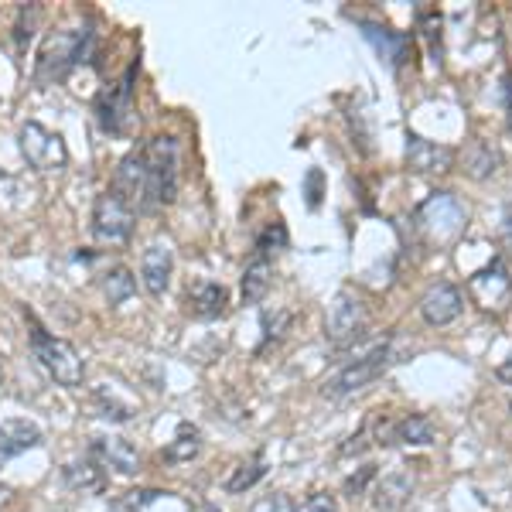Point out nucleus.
<instances>
[{
  "mask_svg": "<svg viewBox=\"0 0 512 512\" xmlns=\"http://www.w3.org/2000/svg\"><path fill=\"white\" fill-rule=\"evenodd\" d=\"M144 158V195H140V212H158L178 198V178H181V147L175 137H151L140 144Z\"/></svg>",
  "mask_w": 512,
  "mask_h": 512,
  "instance_id": "1",
  "label": "nucleus"
},
{
  "mask_svg": "<svg viewBox=\"0 0 512 512\" xmlns=\"http://www.w3.org/2000/svg\"><path fill=\"white\" fill-rule=\"evenodd\" d=\"M24 318H28V328H31L28 342H31V352H35L38 366L45 369L59 386H65V390H79L82 376H86V362H82L76 345H72L69 338H59V335L48 332L31 311H24Z\"/></svg>",
  "mask_w": 512,
  "mask_h": 512,
  "instance_id": "2",
  "label": "nucleus"
},
{
  "mask_svg": "<svg viewBox=\"0 0 512 512\" xmlns=\"http://www.w3.org/2000/svg\"><path fill=\"white\" fill-rule=\"evenodd\" d=\"M414 226L424 236V243L437 246V250H448L458 243L468 229V205L451 192H434L417 205Z\"/></svg>",
  "mask_w": 512,
  "mask_h": 512,
  "instance_id": "3",
  "label": "nucleus"
},
{
  "mask_svg": "<svg viewBox=\"0 0 512 512\" xmlns=\"http://www.w3.org/2000/svg\"><path fill=\"white\" fill-rule=\"evenodd\" d=\"M393 362H400V355H396V349H393V338H383V342L366 345V349L359 352V359L345 362V366L338 369L325 386H321V393L335 403L349 400V396L369 390V386H373L376 379L393 366Z\"/></svg>",
  "mask_w": 512,
  "mask_h": 512,
  "instance_id": "4",
  "label": "nucleus"
},
{
  "mask_svg": "<svg viewBox=\"0 0 512 512\" xmlns=\"http://www.w3.org/2000/svg\"><path fill=\"white\" fill-rule=\"evenodd\" d=\"M89 48H93V31L89 28H59L48 31L35 55V79L55 82L65 79L79 62H86Z\"/></svg>",
  "mask_w": 512,
  "mask_h": 512,
  "instance_id": "5",
  "label": "nucleus"
},
{
  "mask_svg": "<svg viewBox=\"0 0 512 512\" xmlns=\"http://www.w3.org/2000/svg\"><path fill=\"white\" fill-rule=\"evenodd\" d=\"M369 308L355 291H338L325 311V335L335 349H352L355 342L366 338Z\"/></svg>",
  "mask_w": 512,
  "mask_h": 512,
  "instance_id": "6",
  "label": "nucleus"
},
{
  "mask_svg": "<svg viewBox=\"0 0 512 512\" xmlns=\"http://www.w3.org/2000/svg\"><path fill=\"white\" fill-rule=\"evenodd\" d=\"M134 79H137V62L130 65L120 76V82L99 89L93 110H96V123L113 137H127L130 123H134Z\"/></svg>",
  "mask_w": 512,
  "mask_h": 512,
  "instance_id": "7",
  "label": "nucleus"
},
{
  "mask_svg": "<svg viewBox=\"0 0 512 512\" xmlns=\"http://www.w3.org/2000/svg\"><path fill=\"white\" fill-rule=\"evenodd\" d=\"M134 222H137V212L123 195H117L113 188H106V192L96 195L93 222H89L96 243H110V246L127 243V239L134 236Z\"/></svg>",
  "mask_w": 512,
  "mask_h": 512,
  "instance_id": "8",
  "label": "nucleus"
},
{
  "mask_svg": "<svg viewBox=\"0 0 512 512\" xmlns=\"http://www.w3.org/2000/svg\"><path fill=\"white\" fill-rule=\"evenodd\" d=\"M18 147H21V158L28 161V168L35 171H62L69 164V147H65L62 134L41 127L38 120L21 123Z\"/></svg>",
  "mask_w": 512,
  "mask_h": 512,
  "instance_id": "9",
  "label": "nucleus"
},
{
  "mask_svg": "<svg viewBox=\"0 0 512 512\" xmlns=\"http://www.w3.org/2000/svg\"><path fill=\"white\" fill-rule=\"evenodd\" d=\"M468 294H472V301L485 311V315H495V318L509 315L512 277H509L506 263L495 256L492 263H485L482 270H475V274L468 277Z\"/></svg>",
  "mask_w": 512,
  "mask_h": 512,
  "instance_id": "10",
  "label": "nucleus"
},
{
  "mask_svg": "<svg viewBox=\"0 0 512 512\" xmlns=\"http://www.w3.org/2000/svg\"><path fill=\"white\" fill-rule=\"evenodd\" d=\"M434 420L427 414H407V417H376V441L379 448H393V444H403V448H427L434 444Z\"/></svg>",
  "mask_w": 512,
  "mask_h": 512,
  "instance_id": "11",
  "label": "nucleus"
},
{
  "mask_svg": "<svg viewBox=\"0 0 512 512\" xmlns=\"http://www.w3.org/2000/svg\"><path fill=\"white\" fill-rule=\"evenodd\" d=\"M171 274H175V250L164 239H154L140 256V284L151 297H164L171 287Z\"/></svg>",
  "mask_w": 512,
  "mask_h": 512,
  "instance_id": "12",
  "label": "nucleus"
},
{
  "mask_svg": "<svg viewBox=\"0 0 512 512\" xmlns=\"http://www.w3.org/2000/svg\"><path fill=\"white\" fill-rule=\"evenodd\" d=\"M458 161V151L448 144H434L417 134H407V168L417 175H448Z\"/></svg>",
  "mask_w": 512,
  "mask_h": 512,
  "instance_id": "13",
  "label": "nucleus"
},
{
  "mask_svg": "<svg viewBox=\"0 0 512 512\" xmlns=\"http://www.w3.org/2000/svg\"><path fill=\"white\" fill-rule=\"evenodd\" d=\"M89 458L99 468H110L117 475H137L140 472V454L127 437H93L89 441Z\"/></svg>",
  "mask_w": 512,
  "mask_h": 512,
  "instance_id": "14",
  "label": "nucleus"
},
{
  "mask_svg": "<svg viewBox=\"0 0 512 512\" xmlns=\"http://www.w3.org/2000/svg\"><path fill=\"white\" fill-rule=\"evenodd\" d=\"M461 308H465L461 291L454 284H448V280H437V284L427 287V294L420 297V318L431 328H444V325H451V321H458Z\"/></svg>",
  "mask_w": 512,
  "mask_h": 512,
  "instance_id": "15",
  "label": "nucleus"
},
{
  "mask_svg": "<svg viewBox=\"0 0 512 512\" xmlns=\"http://www.w3.org/2000/svg\"><path fill=\"white\" fill-rule=\"evenodd\" d=\"M359 28H362V35H366V41H373V48L393 65V69H400L403 62H410V55H414V38L410 35L386 28V24L366 21V18L359 21Z\"/></svg>",
  "mask_w": 512,
  "mask_h": 512,
  "instance_id": "16",
  "label": "nucleus"
},
{
  "mask_svg": "<svg viewBox=\"0 0 512 512\" xmlns=\"http://www.w3.org/2000/svg\"><path fill=\"white\" fill-rule=\"evenodd\" d=\"M229 308V291L216 280H198L195 287H188L185 294V311L198 321H216L226 315Z\"/></svg>",
  "mask_w": 512,
  "mask_h": 512,
  "instance_id": "17",
  "label": "nucleus"
},
{
  "mask_svg": "<svg viewBox=\"0 0 512 512\" xmlns=\"http://www.w3.org/2000/svg\"><path fill=\"white\" fill-rule=\"evenodd\" d=\"M38 444H41V431L31 420H21V417L0 420V468L18 458V454L38 448Z\"/></svg>",
  "mask_w": 512,
  "mask_h": 512,
  "instance_id": "18",
  "label": "nucleus"
},
{
  "mask_svg": "<svg viewBox=\"0 0 512 512\" xmlns=\"http://www.w3.org/2000/svg\"><path fill=\"white\" fill-rule=\"evenodd\" d=\"M414 495V475L407 468L400 472H390L383 478H376V489H373V509L376 512H400Z\"/></svg>",
  "mask_w": 512,
  "mask_h": 512,
  "instance_id": "19",
  "label": "nucleus"
},
{
  "mask_svg": "<svg viewBox=\"0 0 512 512\" xmlns=\"http://www.w3.org/2000/svg\"><path fill=\"white\" fill-rule=\"evenodd\" d=\"M62 482L69 485L72 492H82V495H103L106 492V472L96 465L93 458L69 461V465L62 468Z\"/></svg>",
  "mask_w": 512,
  "mask_h": 512,
  "instance_id": "20",
  "label": "nucleus"
},
{
  "mask_svg": "<svg viewBox=\"0 0 512 512\" xmlns=\"http://www.w3.org/2000/svg\"><path fill=\"white\" fill-rule=\"evenodd\" d=\"M499 168H502V151L492 144V140H475L472 147L465 151V175L468 178H475V181H485V178H492V175H499Z\"/></svg>",
  "mask_w": 512,
  "mask_h": 512,
  "instance_id": "21",
  "label": "nucleus"
},
{
  "mask_svg": "<svg viewBox=\"0 0 512 512\" xmlns=\"http://www.w3.org/2000/svg\"><path fill=\"white\" fill-rule=\"evenodd\" d=\"M270 277H274L270 256L253 253V260L243 270V304H260L270 291Z\"/></svg>",
  "mask_w": 512,
  "mask_h": 512,
  "instance_id": "22",
  "label": "nucleus"
},
{
  "mask_svg": "<svg viewBox=\"0 0 512 512\" xmlns=\"http://www.w3.org/2000/svg\"><path fill=\"white\" fill-rule=\"evenodd\" d=\"M198 451H202V431L195 424H178L175 441L164 448V461L168 465H188L192 458H198Z\"/></svg>",
  "mask_w": 512,
  "mask_h": 512,
  "instance_id": "23",
  "label": "nucleus"
},
{
  "mask_svg": "<svg viewBox=\"0 0 512 512\" xmlns=\"http://www.w3.org/2000/svg\"><path fill=\"white\" fill-rule=\"evenodd\" d=\"M103 294L106 301H110V308H120V304H127L130 297L137 294V277L130 274L127 267H113L103 274Z\"/></svg>",
  "mask_w": 512,
  "mask_h": 512,
  "instance_id": "24",
  "label": "nucleus"
},
{
  "mask_svg": "<svg viewBox=\"0 0 512 512\" xmlns=\"http://www.w3.org/2000/svg\"><path fill=\"white\" fill-rule=\"evenodd\" d=\"M263 475H267V465H263L260 454L250 458V461H239V465L233 468V475L226 478V492L229 495H243L246 489H253Z\"/></svg>",
  "mask_w": 512,
  "mask_h": 512,
  "instance_id": "25",
  "label": "nucleus"
},
{
  "mask_svg": "<svg viewBox=\"0 0 512 512\" xmlns=\"http://www.w3.org/2000/svg\"><path fill=\"white\" fill-rule=\"evenodd\" d=\"M93 407L99 410V417L117 420V424L134 417V407H130V403H120L117 393H113L110 386H96V390H93Z\"/></svg>",
  "mask_w": 512,
  "mask_h": 512,
  "instance_id": "26",
  "label": "nucleus"
},
{
  "mask_svg": "<svg viewBox=\"0 0 512 512\" xmlns=\"http://www.w3.org/2000/svg\"><path fill=\"white\" fill-rule=\"evenodd\" d=\"M417 21H420V28H424L427 41H431L434 62H441V14H437L434 7H417Z\"/></svg>",
  "mask_w": 512,
  "mask_h": 512,
  "instance_id": "27",
  "label": "nucleus"
},
{
  "mask_svg": "<svg viewBox=\"0 0 512 512\" xmlns=\"http://www.w3.org/2000/svg\"><path fill=\"white\" fill-rule=\"evenodd\" d=\"M284 246H287V229H284V222H270V226L263 229L260 236H256V253H260V256H270V253L284 250Z\"/></svg>",
  "mask_w": 512,
  "mask_h": 512,
  "instance_id": "28",
  "label": "nucleus"
},
{
  "mask_svg": "<svg viewBox=\"0 0 512 512\" xmlns=\"http://www.w3.org/2000/svg\"><path fill=\"white\" fill-rule=\"evenodd\" d=\"M35 21H38V7L35 4H21L18 24H14V41H18V52L28 48L31 35H35Z\"/></svg>",
  "mask_w": 512,
  "mask_h": 512,
  "instance_id": "29",
  "label": "nucleus"
},
{
  "mask_svg": "<svg viewBox=\"0 0 512 512\" xmlns=\"http://www.w3.org/2000/svg\"><path fill=\"white\" fill-rule=\"evenodd\" d=\"M161 495H168V492H161V489H140V492H127L123 499L117 502L120 512H144L151 502H158Z\"/></svg>",
  "mask_w": 512,
  "mask_h": 512,
  "instance_id": "30",
  "label": "nucleus"
},
{
  "mask_svg": "<svg viewBox=\"0 0 512 512\" xmlns=\"http://www.w3.org/2000/svg\"><path fill=\"white\" fill-rule=\"evenodd\" d=\"M260 325H263V342H260V349H256V352H263L270 342H277L280 332H284V328L291 325V311H277L274 318L263 315V318H260Z\"/></svg>",
  "mask_w": 512,
  "mask_h": 512,
  "instance_id": "31",
  "label": "nucleus"
},
{
  "mask_svg": "<svg viewBox=\"0 0 512 512\" xmlns=\"http://www.w3.org/2000/svg\"><path fill=\"white\" fill-rule=\"evenodd\" d=\"M294 512H338V499L332 492H311L308 499H301Z\"/></svg>",
  "mask_w": 512,
  "mask_h": 512,
  "instance_id": "32",
  "label": "nucleus"
},
{
  "mask_svg": "<svg viewBox=\"0 0 512 512\" xmlns=\"http://www.w3.org/2000/svg\"><path fill=\"white\" fill-rule=\"evenodd\" d=\"M376 478H379L376 475V465H362L352 478H345V495H352V499H355V495L366 492V485L376 482Z\"/></svg>",
  "mask_w": 512,
  "mask_h": 512,
  "instance_id": "33",
  "label": "nucleus"
},
{
  "mask_svg": "<svg viewBox=\"0 0 512 512\" xmlns=\"http://www.w3.org/2000/svg\"><path fill=\"white\" fill-rule=\"evenodd\" d=\"M318 198H321V171L311 168L308 171V205L311 209H318Z\"/></svg>",
  "mask_w": 512,
  "mask_h": 512,
  "instance_id": "34",
  "label": "nucleus"
},
{
  "mask_svg": "<svg viewBox=\"0 0 512 512\" xmlns=\"http://www.w3.org/2000/svg\"><path fill=\"white\" fill-rule=\"evenodd\" d=\"M366 437H369V427H362L359 434L349 437V444H342V451H338V454H362V451H366Z\"/></svg>",
  "mask_w": 512,
  "mask_h": 512,
  "instance_id": "35",
  "label": "nucleus"
},
{
  "mask_svg": "<svg viewBox=\"0 0 512 512\" xmlns=\"http://www.w3.org/2000/svg\"><path fill=\"white\" fill-rule=\"evenodd\" d=\"M502 246H506L512 256V205L506 209V216H502Z\"/></svg>",
  "mask_w": 512,
  "mask_h": 512,
  "instance_id": "36",
  "label": "nucleus"
},
{
  "mask_svg": "<svg viewBox=\"0 0 512 512\" xmlns=\"http://www.w3.org/2000/svg\"><path fill=\"white\" fill-rule=\"evenodd\" d=\"M502 99H506V123H509V134H512V76L502 79Z\"/></svg>",
  "mask_w": 512,
  "mask_h": 512,
  "instance_id": "37",
  "label": "nucleus"
},
{
  "mask_svg": "<svg viewBox=\"0 0 512 512\" xmlns=\"http://www.w3.org/2000/svg\"><path fill=\"white\" fill-rule=\"evenodd\" d=\"M499 379L512 383V355H509V362H502V366H499Z\"/></svg>",
  "mask_w": 512,
  "mask_h": 512,
  "instance_id": "38",
  "label": "nucleus"
},
{
  "mask_svg": "<svg viewBox=\"0 0 512 512\" xmlns=\"http://www.w3.org/2000/svg\"><path fill=\"white\" fill-rule=\"evenodd\" d=\"M195 512H222L219 506H212V502H202V506H198Z\"/></svg>",
  "mask_w": 512,
  "mask_h": 512,
  "instance_id": "39",
  "label": "nucleus"
},
{
  "mask_svg": "<svg viewBox=\"0 0 512 512\" xmlns=\"http://www.w3.org/2000/svg\"><path fill=\"white\" fill-rule=\"evenodd\" d=\"M11 499V489H7V485H0V502H7Z\"/></svg>",
  "mask_w": 512,
  "mask_h": 512,
  "instance_id": "40",
  "label": "nucleus"
},
{
  "mask_svg": "<svg viewBox=\"0 0 512 512\" xmlns=\"http://www.w3.org/2000/svg\"><path fill=\"white\" fill-rule=\"evenodd\" d=\"M0 178H7V175H4V171H0Z\"/></svg>",
  "mask_w": 512,
  "mask_h": 512,
  "instance_id": "41",
  "label": "nucleus"
}]
</instances>
